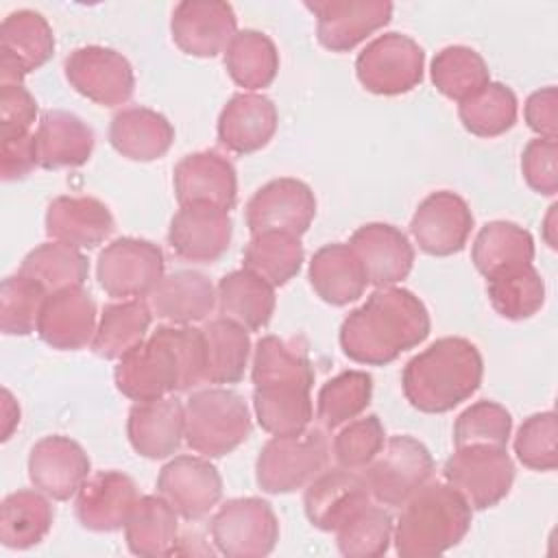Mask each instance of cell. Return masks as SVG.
Returning a JSON list of instances; mask_svg holds the SVG:
<instances>
[{"mask_svg":"<svg viewBox=\"0 0 558 558\" xmlns=\"http://www.w3.org/2000/svg\"><path fill=\"white\" fill-rule=\"evenodd\" d=\"M116 388L133 401L163 399L205 381L203 331L190 325H161L124 353L113 371Z\"/></svg>","mask_w":558,"mask_h":558,"instance_id":"cell-1","label":"cell"},{"mask_svg":"<svg viewBox=\"0 0 558 558\" xmlns=\"http://www.w3.org/2000/svg\"><path fill=\"white\" fill-rule=\"evenodd\" d=\"M314 368L303 347L277 336H264L253 351V410L259 427L272 436L307 429L314 408L310 390Z\"/></svg>","mask_w":558,"mask_h":558,"instance_id":"cell-2","label":"cell"},{"mask_svg":"<svg viewBox=\"0 0 558 558\" xmlns=\"http://www.w3.org/2000/svg\"><path fill=\"white\" fill-rule=\"evenodd\" d=\"M423 301L397 286L377 288L340 325V347L357 364L384 366L429 336Z\"/></svg>","mask_w":558,"mask_h":558,"instance_id":"cell-3","label":"cell"},{"mask_svg":"<svg viewBox=\"0 0 558 558\" xmlns=\"http://www.w3.org/2000/svg\"><path fill=\"white\" fill-rule=\"evenodd\" d=\"M482 375L484 362L477 347L466 338L445 336L403 366L401 388L412 408L440 414L475 395Z\"/></svg>","mask_w":558,"mask_h":558,"instance_id":"cell-4","label":"cell"},{"mask_svg":"<svg viewBox=\"0 0 558 558\" xmlns=\"http://www.w3.org/2000/svg\"><path fill=\"white\" fill-rule=\"evenodd\" d=\"M401 508L392 532L401 558L445 554L466 536L473 521V508L447 482L423 484Z\"/></svg>","mask_w":558,"mask_h":558,"instance_id":"cell-5","label":"cell"},{"mask_svg":"<svg viewBox=\"0 0 558 558\" xmlns=\"http://www.w3.org/2000/svg\"><path fill=\"white\" fill-rule=\"evenodd\" d=\"M185 442L205 458H220L240 447L251 434L246 401L229 388H203L187 397Z\"/></svg>","mask_w":558,"mask_h":558,"instance_id":"cell-6","label":"cell"},{"mask_svg":"<svg viewBox=\"0 0 558 558\" xmlns=\"http://www.w3.org/2000/svg\"><path fill=\"white\" fill-rule=\"evenodd\" d=\"M331 445L320 427L272 436L255 462V480L264 493L281 495L305 488L329 464Z\"/></svg>","mask_w":558,"mask_h":558,"instance_id":"cell-7","label":"cell"},{"mask_svg":"<svg viewBox=\"0 0 558 558\" xmlns=\"http://www.w3.org/2000/svg\"><path fill=\"white\" fill-rule=\"evenodd\" d=\"M434 473L429 449L405 434L390 436L381 451L362 469L371 497L386 508H401Z\"/></svg>","mask_w":558,"mask_h":558,"instance_id":"cell-8","label":"cell"},{"mask_svg":"<svg viewBox=\"0 0 558 558\" xmlns=\"http://www.w3.org/2000/svg\"><path fill=\"white\" fill-rule=\"evenodd\" d=\"M442 475L473 510H486L510 493L514 464L506 447L469 445L456 447L442 466Z\"/></svg>","mask_w":558,"mask_h":558,"instance_id":"cell-9","label":"cell"},{"mask_svg":"<svg viewBox=\"0 0 558 558\" xmlns=\"http://www.w3.org/2000/svg\"><path fill=\"white\" fill-rule=\"evenodd\" d=\"M209 532L220 554L229 558H262L279 541V521L268 501L238 497L218 508Z\"/></svg>","mask_w":558,"mask_h":558,"instance_id":"cell-10","label":"cell"},{"mask_svg":"<svg viewBox=\"0 0 558 558\" xmlns=\"http://www.w3.org/2000/svg\"><path fill=\"white\" fill-rule=\"evenodd\" d=\"M425 52L403 33L375 37L355 59V74L362 87L379 96H397L423 81Z\"/></svg>","mask_w":558,"mask_h":558,"instance_id":"cell-11","label":"cell"},{"mask_svg":"<svg viewBox=\"0 0 558 558\" xmlns=\"http://www.w3.org/2000/svg\"><path fill=\"white\" fill-rule=\"evenodd\" d=\"M163 253L140 238H118L107 244L96 262L100 288L116 299L148 296L163 277Z\"/></svg>","mask_w":558,"mask_h":558,"instance_id":"cell-12","label":"cell"},{"mask_svg":"<svg viewBox=\"0 0 558 558\" xmlns=\"http://www.w3.org/2000/svg\"><path fill=\"white\" fill-rule=\"evenodd\" d=\"M68 83L102 107L124 105L135 89V74L124 54L105 46H81L63 63Z\"/></svg>","mask_w":558,"mask_h":558,"instance_id":"cell-13","label":"cell"},{"mask_svg":"<svg viewBox=\"0 0 558 558\" xmlns=\"http://www.w3.org/2000/svg\"><path fill=\"white\" fill-rule=\"evenodd\" d=\"M246 227L253 235L281 231L303 235L316 216V196L299 179L281 177L262 185L246 203Z\"/></svg>","mask_w":558,"mask_h":558,"instance_id":"cell-14","label":"cell"},{"mask_svg":"<svg viewBox=\"0 0 558 558\" xmlns=\"http://www.w3.org/2000/svg\"><path fill=\"white\" fill-rule=\"evenodd\" d=\"M318 41L331 52H349L392 17L388 0H307Z\"/></svg>","mask_w":558,"mask_h":558,"instance_id":"cell-15","label":"cell"},{"mask_svg":"<svg viewBox=\"0 0 558 558\" xmlns=\"http://www.w3.org/2000/svg\"><path fill=\"white\" fill-rule=\"evenodd\" d=\"M473 214L462 196L449 190L432 192L416 207L410 231L427 255L447 257L460 253L471 235Z\"/></svg>","mask_w":558,"mask_h":558,"instance_id":"cell-16","label":"cell"},{"mask_svg":"<svg viewBox=\"0 0 558 558\" xmlns=\"http://www.w3.org/2000/svg\"><path fill=\"white\" fill-rule=\"evenodd\" d=\"M159 495L187 521H198L220 501L222 480L214 464L198 456H177L157 475Z\"/></svg>","mask_w":558,"mask_h":558,"instance_id":"cell-17","label":"cell"},{"mask_svg":"<svg viewBox=\"0 0 558 558\" xmlns=\"http://www.w3.org/2000/svg\"><path fill=\"white\" fill-rule=\"evenodd\" d=\"M238 17L222 0H183L174 7L170 33L174 44L192 57H216L225 52L238 33Z\"/></svg>","mask_w":558,"mask_h":558,"instance_id":"cell-18","label":"cell"},{"mask_svg":"<svg viewBox=\"0 0 558 558\" xmlns=\"http://www.w3.org/2000/svg\"><path fill=\"white\" fill-rule=\"evenodd\" d=\"M92 462L85 449L61 434L37 440L28 453V477L50 499L65 501L89 477Z\"/></svg>","mask_w":558,"mask_h":558,"instance_id":"cell-19","label":"cell"},{"mask_svg":"<svg viewBox=\"0 0 558 558\" xmlns=\"http://www.w3.org/2000/svg\"><path fill=\"white\" fill-rule=\"evenodd\" d=\"M231 233L233 222L227 209L192 203L181 205V209L172 216L168 242L181 259L211 264L227 253Z\"/></svg>","mask_w":558,"mask_h":558,"instance_id":"cell-20","label":"cell"},{"mask_svg":"<svg viewBox=\"0 0 558 558\" xmlns=\"http://www.w3.org/2000/svg\"><path fill=\"white\" fill-rule=\"evenodd\" d=\"M373 497L362 473L351 469H325L307 486L303 508L310 523L323 532H336L347 519L371 504Z\"/></svg>","mask_w":558,"mask_h":558,"instance_id":"cell-21","label":"cell"},{"mask_svg":"<svg viewBox=\"0 0 558 558\" xmlns=\"http://www.w3.org/2000/svg\"><path fill=\"white\" fill-rule=\"evenodd\" d=\"M39 338L52 349L78 351L96 333V303L83 286L50 292L37 318Z\"/></svg>","mask_w":558,"mask_h":558,"instance_id":"cell-22","label":"cell"},{"mask_svg":"<svg viewBox=\"0 0 558 558\" xmlns=\"http://www.w3.org/2000/svg\"><path fill=\"white\" fill-rule=\"evenodd\" d=\"M140 499L135 482L122 471H100L85 480L76 495V519L92 532L124 527Z\"/></svg>","mask_w":558,"mask_h":558,"instance_id":"cell-23","label":"cell"},{"mask_svg":"<svg viewBox=\"0 0 558 558\" xmlns=\"http://www.w3.org/2000/svg\"><path fill=\"white\" fill-rule=\"evenodd\" d=\"M174 194L179 205L205 203L229 211L238 198L235 168L216 150L185 155L174 166Z\"/></svg>","mask_w":558,"mask_h":558,"instance_id":"cell-24","label":"cell"},{"mask_svg":"<svg viewBox=\"0 0 558 558\" xmlns=\"http://www.w3.org/2000/svg\"><path fill=\"white\" fill-rule=\"evenodd\" d=\"M349 246L360 257L368 283L386 288L403 281L414 264V248L408 235L386 222H368L353 231Z\"/></svg>","mask_w":558,"mask_h":558,"instance_id":"cell-25","label":"cell"},{"mask_svg":"<svg viewBox=\"0 0 558 558\" xmlns=\"http://www.w3.org/2000/svg\"><path fill=\"white\" fill-rule=\"evenodd\" d=\"M185 432V412L183 403L174 397L137 401L129 410L126 436L131 447L148 458L161 460L172 456Z\"/></svg>","mask_w":558,"mask_h":558,"instance_id":"cell-26","label":"cell"},{"mask_svg":"<svg viewBox=\"0 0 558 558\" xmlns=\"http://www.w3.org/2000/svg\"><path fill=\"white\" fill-rule=\"evenodd\" d=\"M218 142L238 155L264 148L277 131V107L264 94H235L218 116Z\"/></svg>","mask_w":558,"mask_h":558,"instance_id":"cell-27","label":"cell"},{"mask_svg":"<svg viewBox=\"0 0 558 558\" xmlns=\"http://www.w3.org/2000/svg\"><path fill=\"white\" fill-rule=\"evenodd\" d=\"M109 207L94 196H57L46 211V233L74 248H96L113 233Z\"/></svg>","mask_w":558,"mask_h":558,"instance_id":"cell-28","label":"cell"},{"mask_svg":"<svg viewBox=\"0 0 558 558\" xmlns=\"http://www.w3.org/2000/svg\"><path fill=\"white\" fill-rule=\"evenodd\" d=\"M148 305L157 318L170 320L172 325H192L211 314L216 290L198 270H174L163 275L153 288Z\"/></svg>","mask_w":558,"mask_h":558,"instance_id":"cell-29","label":"cell"},{"mask_svg":"<svg viewBox=\"0 0 558 558\" xmlns=\"http://www.w3.org/2000/svg\"><path fill=\"white\" fill-rule=\"evenodd\" d=\"M314 292L329 305H347L357 301L366 286V270L349 244L331 242L320 246L307 270Z\"/></svg>","mask_w":558,"mask_h":558,"instance_id":"cell-30","label":"cell"},{"mask_svg":"<svg viewBox=\"0 0 558 558\" xmlns=\"http://www.w3.org/2000/svg\"><path fill=\"white\" fill-rule=\"evenodd\" d=\"M109 142L126 159L153 161L168 153L174 142V129L155 109L126 107L111 118Z\"/></svg>","mask_w":558,"mask_h":558,"instance_id":"cell-31","label":"cell"},{"mask_svg":"<svg viewBox=\"0 0 558 558\" xmlns=\"http://www.w3.org/2000/svg\"><path fill=\"white\" fill-rule=\"evenodd\" d=\"M37 157L46 170L83 166L94 150V131L78 116L61 109L44 111L37 126Z\"/></svg>","mask_w":558,"mask_h":558,"instance_id":"cell-32","label":"cell"},{"mask_svg":"<svg viewBox=\"0 0 558 558\" xmlns=\"http://www.w3.org/2000/svg\"><path fill=\"white\" fill-rule=\"evenodd\" d=\"M216 303L222 318L248 331L266 327L275 312V286L242 268L225 275L216 288Z\"/></svg>","mask_w":558,"mask_h":558,"instance_id":"cell-33","label":"cell"},{"mask_svg":"<svg viewBox=\"0 0 558 558\" xmlns=\"http://www.w3.org/2000/svg\"><path fill=\"white\" fill-rule=\"evenodd\" d=\"M124 538L135 556H172L179 545L177 510L161 495H144L137 499Z\"/></svg>","mask_w":558,"mask_h":558,"instance_id":"cell-34","label":"cell"},{"mask_svg":"<svg viewBox=\"0 0 558 558\" xmlns=\"http://www.w3.org/2000/svg\"><path fill=\"white\" fill-rule=\"evenodd\" d=\"M471 259L475 268L486 279H490L495 275L532 264L534 240L527 229L514 222L493 220L480 229L471 248Z\"/></svg>","mask_w":558,"mask_h":558,"instance_id":"cell-35","label":"cell"},{"mask_svg":"<svg viewBox=\"0 0 558 558\" xmlns=\"http://www.w3.org/2000/svg\"><path fill=\"white\" fill-rule=\"evenodd\" d=\"M201 331L205 340V381L238 384L251 355L248 329L220 316L205 323Z\"/></svg>","mask_w":558,"mask_h":558,"instance_id":"cell-36","label":"cell"},{"mask_svg":"<svg viewBox=\"0 0 558 558\" xmlns=\"http://www.w3.org/2000/svg\"><path fill=\"white\" fill-rule=\"evenodd\" d=\"M54 510L41 490H15L0 508V541L9 549H28L46 538Z\"/></svg>","mask_w":558,"mask_h":558,"instance_id":"cell-37","label":"cell"},{"mask_svg":"<svg viewBox=\"0 0 558 558\" xmlns=\"http://www.w3.org/2000/svg\"><path fill=\"white\" fill-rule=\"evenodd\" d=\"M153 323V310L142 299L105 305L96 327L92 351L105 360H120L133 347L144 342Z\"/></svg>","mask_w":558,"mask_h":558,"instance_id":"cell-38","label":"cell"},{"mask_svg":"<svg viewBox=\"0 0 558 558\" xmlns=\"http://www.w3.org/2000/svg\"><path fill=\"white\" fill-rule=\"evenodd\" d=\"M225 68L233 83L244 89L268 87L279 70L277 46L259 31H238L225 48Z\"/></svg>","mask_w":558,"mask_h":558,"instance_id":"cell-39","label":"cell"},{"mask_svg":"<svg viewBox=\"0 0 558 558\" xmlns=\"http://www.w3.org/2000/svg\"><path fill=\"white\" fill-rule=\"evenodd\" d=\"M54 52V35L48 20L33 9L11 11L0 24V54L15 59L28 74L41 68Z\"/></svg>","mask_w":558,"mask_h":558,"instance_id":"cell-40","label":"cell"},{"mask_svg":"<svg viewBox=\"0 0 558 558\" xmlns=\"http://www.w3.org/2000/svg\"><path fill=\"white\" fill-rule=\"evenodd\" d=\"M242 266L275 288L286 286L303 266V244L296 235L281 231L257 233L244 248Z\"/></svg>","mask_w":558,"mask_h":558,"instance_id":"cell-41","label":"cell"},{"mask_svg":"<svg viewBox=\"0 0 558 558\" xmlns=\"http://www.w3.org/2000/svg\"><path fill=\"white\" fill-rule=\"evenodd\" d=\"M432 83L451 100H466L490 83L484 57L469 46H447L432 59Z\"/></svg>","mask_w":558,"mask_h":558,"instance_id":"cell-42","label":"cell"},{"mask_svg":"<svg viewBox=\"0 0 558 558\" xmlns=\"http://www.w3.org/2000/svg\"><path fill=\"white\" fill-rule=\"evenodd\" d=\"M17 272L33 277L50 294L63 288L83 286L89 275V264L74 246L63 242H44L22 259Z\"/></svg>","mask_w":558,"mask_h":558,"instance_id":"cell-43","label":"cell"},{"mask_svg":"<svg viewBox=\"0 0 558 558\" xmlns=\"http://www.w3.org/2000/svg\"><path fill=\"white\" fill-rule=\"evenodd\" d=\"M373 397V377L364 371H344L325 381L316 397V418L325 429H336L362 414Z\"/></svg>","mask_w":558,"mask_h":558,"instance_id":"cell-44","label":"cell"},{"mask_svg":"<svg viewBox=\"0 0 558 558\" xmlns=\"http://www.w3.org/2000/svg\"><path fill=\"white\" fill-rule=\"evenodd\" d=\"M486 294L499 316L508 320H523L543 307L545 283L538 270L527 264L490 277L486 283Z\"/></svg>","mask_w":558,"mask_h":558,"instance_id":"cell-45","label":"cell"},{"mask_svg":"<svg viewBox=\"0 0 558 558\" xmlns=\"http://www.w3.org/2000/svg\"><path fill=\"white\" fill-rule=\"evenodd\" d=\"M460 122L477 137H497L517 122V96L504 83H486L458 107Z\"/></svg>","mask_w":558,"mask_h":558,"instance_id":"cell-46","label":"cell"},{"mask_svg":"<svg viewBox=\"0 0 558 558\" xmlns=\"http://www.w3.org/2000/svg\"><path fill=\"white\" fill-rule=\"evenodd\" d=\"M392 532V514L371 501L336 530V545L349 558H377L388 551Z\"/></svg>","mask_w":558,"mask_h":558,"instance_id":"cell-47","label":"cell"},{"mask_svg":"<svg viewBox=\"0 0 558 558\" xmlns=\"http://www.w3.org/2000/svg\"><path fill=\"white\" fill-rule=\"evenodd\" d=\"M48 290L22 272L11 275L0 288V329L7 336H28L37 329V318Z\"/></svg>","mask_w":558,"mask_h":558,"instance_id":"cell-48","label":"cell"},{"mask_svg":"<svg viewBox=\"0 0 558 558\" xmlns=\"http://www.w3.org/2000/svg\"><path fill=\"white\" fill-rule=\"evenodd\" d=\"M512 429L510 412L495 401H477L469 405L453 425V442L456 447L469 445H495L506 447Z\"/></svg>","mask_w":558,"mask_h":558,"instance_id":"cell-49","label":"cell"},{"mask_svg":"<svg viewBox=\"0 0 558 558\" xmlns=\"http://www.w3.org/2000/svg\"><path fill=\"white\" fill-rule=\"evenodd\" d=\"M386 432L377 414L349 421L331 442V453L342 469L362 471L384 447Z\"/></svg>","mask_w":558,"mask_h":558,"instance_id":"cell-50","label":"cell"},{"mask_svg":"<svg viewBox=\"0 0 558 558\" xmlns=\"http://www.w3.org/2000/svg\"><path fill=\"white\" fill-rule=\"evenodd\" d=\"M514 453L532 471H554L558 464V421L556 414L538 412L527 416L514 438Z\"/></svg>","mask_w":558,"mask_h":558,"instance_id":"cell-51","label":"cell"},{"mask_svg":"<svg viewBox=\"0 0 558 558\" xmlns=\"http://www.w3.org/2000/svg\"><path fill=\"white\" fill-rule=\"evenodd\" d=\"M521 172L534 192L554 196L558 192V140H530L521 155Z\"/></svg>","mask_w":558,"mask_h":558,"instance_id":"cell-52","label":"cell"},{"mask_svg":"<svg viewBox=\"0 0 558 558\" xmlns=\"http://www.w3.org/2000/svg\"><path fill=\"white\" fill-rule=\"evenodd\" d=\"M39 166L35 133H9L0 135V177L4 181H17Z\"/></svg>","mask_w":558,"mask_h":558,"instance_id":"cell-53","label":"cell"},{"mask_svg":"<svg viewBox=\"0 0 558 558\" xmlns=\"http://www.w3.org/2000/svg\"><path fill=\"white\" fill-rule=\"evenodd\" d=\"M37 116V100L20 85H0V135L26 133Z\"/></svg>","mask_w":558,"mask_h":558,"instance_id":"cell-54","label":"cell"},{"mask_svg":"<svg viewBox=\"0 0 558 558\" xmlns=\"http://www.w3.org/2000/svg\"><path fill=\"white\" fill-rule=\"evenodd\" d=\"M523 116L527 126L538 133V137L556 140L558 137V98L556 87L547 85L527 96Z\"/></svg>","mask_w":558,"mask_h":558,"instance_id":"cell-55","label":"cell"},{"mask_svg":"<svg viewBox=\"0 0 558 558\" xmlns=\"http://www.w3.org/2000/svg\"><path fill=\"white\" fill-rule=\"evenodd\" d=\"M2 397H4V432H2V438L7 440L13 432V427L20 423V408L13 401L9 390H2Z\"/></svg>","mask_w":558,"mask_h":558,"instance_id":"cell-56","label":"cell"},{"mask_svg":"<svg viewBox=\"0 0 558 558\" xmlns=\"http://www.w3.org/2000/svg\"><path fill=\"white\" fill-rule=\"evenodd\" d=\"M556 205H551L549 207V211H547V216H545V222H543V235H545V242L551 246V248H556L558 244H556V235H554V218H556Z\"/></svg>","mask_w":558,"mask_h":558,"instance_id":"cell-57","label":"cell"}]
</instances>
